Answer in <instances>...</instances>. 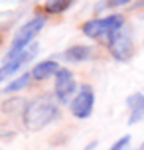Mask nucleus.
<instances>
[{"instance_id": "nucleus-1", "label": "nucleus", "mask_w": 144, "mask_h": 150, "mask_svg": "<svg viewBox=\"0 0 144 150\" xmlns=\"http://www.w3.org/2000/svg\"><path fill=\"white\" fill-rule=\"evenodd\" d=\"M59 101L52 99L49 95H40V97L28 101V107L22 115L24 127L28 130H42L49 122L59 117Z\"/></svg>"}, {"instance_id": "nucleus-2", "label": "nucleus", "mask_w": 144, "mask_h": 150, "mask_svg": "<svg viewBox=\"0 0 144 150\" xmlns=\"http://www.w3.org/2000/svg\"><path fill=\"white\" fill-rule=\"evenodd\" d=\"M44 26H46V18L44 16H36V18L28 20L24 26H20V30L14 34V40H12L10 50L6 53V61L16 57L18 53H22L24 50H28V45L34 42V38L38 36L40 32L44 30Z\"/></svg>"}, {"instance_id": "nucleus-3", "label": "nucleus", "mask_w": 144, "mask_h": 150, "mask_svg": "<svg viewBox=\"0 0 144 150\" xmlns=\"http://www.w3.org/2000/svg\"><path fill=\"white\" fill-rule=\"evenodd\" d=\"M124 26V18L121 14H111L105 18H97V20H89L83 24V34L91 40H109L114 32H119Z\"/></svg>"}, {"instance_id": "nucleus-4", "label": "nucleus", "mask_w": 144, "mask_h": 150, "mask_svg": "<svg viewBox=\"0 0 144 150\" xmlns=\"http://www.w3.org/2000/svg\"><path fill=\"white\" fill-rule=\"evenodd\" d=\"M107 45H109V52L113 53V57L116 61H128L134 53V44H132L130 30L124 28V26L107 40Z\"/></svg>"}, {"instance_id": "nucleus-5", "label": "nucleus", "mask_w": 144, "mask_h": 150, "mask_svg": "<svg viewBox=\"0 0 144 150\" xmlns=\"http://www.w3.org/2000/svg\"><path fill=\"white\" fill-rule=\"evenodd\" d=\"M53 89H55V99L59 103H63V105L71 103L73 97H75V91H77V81L73 77V73L69 69L61 67L57 71V75H55V87Z\"/></svg>"}, {"instance_id": "nucleus-6", "label": "nucleus", "mask_w": 144, "mask_h": 150, "mask_svg": "<svg viewBox=\"0 0 144 150\" xmlns=\"http://www.w3.org/2000/svg\"><path fill=\"white\" fill-rule=\"evenodd\" d=\"M95 107V91L89 85H83L77 91V95L73 97V101L69 103V109L73 112V117L77 119H89Z\"/></svg>"}, {"instance_id": "nucleus-7", "label": "nucleus", "mask_w": 144, "mask_h": 150, "mask_svg": "<svg viewBox=\"0 0 144 150\" xmlns=\"http://www.w3.org/2000/svg\"><path fill=\"white\" fill-rule=\"evenodd\" d=\"M36 53H38V45L34 44L32 47H28V50H24L22 53H18L16 57H12V59H8L2 67H0V83L6 81V79H10V77H14L20 69L26 65V63H30L34 57H36Z\"/></svg>"}, {"instance_id": "nucleus-8", "label": "nucleus", "mask_w": 144, "mask_h": 150, "mask_svg": "<svg viewBox=\"0 0 144 150\" xmlns=\"http://www.w3.org/2000/svg\"><path fill=\"white\" fill-rule=\"evenodd\" d=\"M59 69L61 67L55 59H44V61H40V63H36L30 73L34 77V81H46L49 77H55Z\"/></svg>"}, {"instance_id": "nucleus-9", "label": "nucleus", "mask_w": 144, "mask_h": 150, "mask_svg": "<svg viewBox=\"0 0 144 150\" xmlns=\"http://www.w3.org/2000/svg\"><path fill=\"white\" fill-rule=\"evenodd\" d=\"M126 109H128V125H136L144 119V95L142 93H132L126 99Z\"/></svg>"}, {"instance_id": "nucleus-10", "label": "nucleus", "mask_w": 144, "mask_h": 150, "mask_svg": "<svg viewBox=\"0 0 144 150\" xmlns=\"http://www.w3.org/2000/svg\"><path fill=\"white\" fill-rule=\"evenodd\" d=\"M93 57V50L89 45H71L63 52V59L71 61V63H81V61H87Z\"/></svg>"}, {"instance_id": "nucleus-11", "label": "nucleus", "mask_w": 144, "mask_h": 150, "mask_svg": "<svg viewBox=\"0 0 144 150\" xmlns=\"http://www.w3.org/2000/svg\"><path fill=\"white\" fill-rule=\"evenodd\" d=\"M26 107H28V101H26V99L14 97V99H8V101H4L2 111L6 112V115H18V112H22V115H24Z\"/></svg>"}, {"instance_id": "nucleus-12", "label": "nucleus", "mask_w": 144, "mask_h": 150, "mask_svg": "<svg viewBox=\"0 0 144 150\" xmlns=\"http://www.w3.org/2000/svg\"><path fill=\"white\" fill-rule=\"evenodd\" d=\"M32 79H34V77H32L30 71H28V73H22L20 77H16L14 81L8 83L4 91H6V93H16V91H22V89H26V87H28V83H30Z\"/></svg>"}, {"instance_id": "nucleus-13", "label": "nucleus", "mask_w": 144, "mask_h": 150, "mask_svg": "<svg viewBox=\"0 0 144 150\" xmlns=\"http://www.w3.org/2000/svg\"><path fill=\"white\" fill-rule=\"evenodd\" d=\"M71 4H73V0H47L46 12H49V14H59V12H65Z\"/></svg>"}, {"instance_id": "nucleus-14", "label": "nucleus", "mask_w": 144, "mask_h": 150, "mask_svg": "<svg viewBox=\"0 0 144 150\" xmlns=\"http://www.w3.org/2000/svg\"><path fill=\"white\" fill-rule=\"evenodd\" d=\"M128 146H130V136H122V138H119L109 150H128Z\"/></svg>"}, {"instance_id": "nucleus-15", "label": "nucleus", "mask_w": 144, "mask_h": 150, "mask_svg": "<svg viewBox=\"0 0 144 150\" xmlns=\"http://www.w3.org/2000/svg\"><path fill=\"white\" fill-rule=\"evenodd\" d=\"M113 6H124V4H128L130 0H109Z\"/></svg>"}, {"instance_id": "nucleus-16", "label": "nucleus", "mask_w": 144, "mask_h": 150, "mask_svg": "<svg viewBox=\"0 0 144 150\" xmlns=\"http://www.w3.org/2000/svg\"><path fill=\"white\" fill-rule=\"evenodd\" d=\"M142 4H144V0H142Z\"/></svg>"}, {"instance_id": "nucleus-17", "label": "nucleus", "mask_w": 144, "mask_h": 150, "mask_svg": "<svg viewBox=\"0 0 144 150\" xmlns=\"http://www.w3.org/2000/svg\"><path fill=\"white\" fill-rule=\"evenodd\" d=\"M142 148H144V146H142Z\"/></svg>"}]
</instances>
